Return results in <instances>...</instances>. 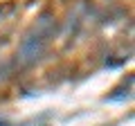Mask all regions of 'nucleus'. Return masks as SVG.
<instances>
[{"label":"nucleus","instance_id":"obj_1","mask_svg":"<svg viewBox=\"0 0 135 126\" xmlns=\"http://www.w3.org/2000/svg\"><path fill=\"white\" fill-rule=\"evenodd\" d=\"M56 27H59L56 18H54L52 14H43L41 16V18L36 20V25H34V29L25 36L23 43H20V56H23V61H34V59H38L41 54H43V50L50 45V41L54 38Z\"/></svg>","mask_w":135,"mask_h":126},{"label":"nucleus","instance_id":"obj_2","mask_svg":"<svg viewBox=\"0 0 135 126\" xmlns=\"http://www.w3.org/2000/svg\"><path fill=\"white\" fill-rule=\"evenodd\" d=\"M11 11H14V2H2V5H0V18H5Z\"/></svg>","mask_w":135,"mask_h":126}]
</instances>
